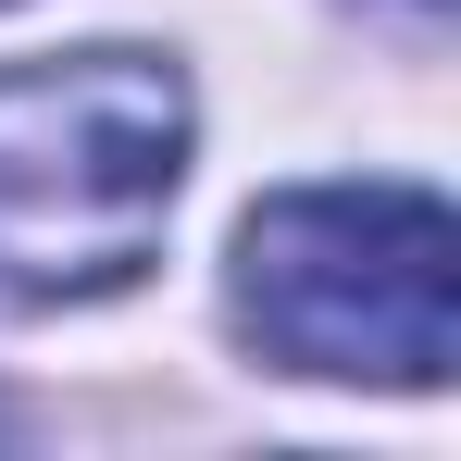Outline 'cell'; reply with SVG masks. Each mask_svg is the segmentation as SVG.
Listing matches in <instances>:
<instances>
[{"label": "cell", "mask_w": 461, "mask_h": 461, "mask_svg": "<svg viewBox=\"0 0 461 461\" xmlns=\"http://www.w3.org/2000/svg\"><path fill=\"white\" fill-rule=\"evenodd\" d=\"M187 76L162 50H50L0 76V312L113 300L187 187Z\"/></svg>", "instance_id": "6da1fadb"}, {"label": "cell", "mask_w": 461, "mask_h": 461, "mask_svg": "<svg viewBox=\"0 0 461 461\" xmlns=\"http://www.w3.org/2000/svg\"><path fill=\"white\" fill-rule=\"evenodd\" d=\"M237 324L337 386H437L461 349V225L437 187H275L237 225Z\"/></svg>", "instance_id": "7a4b0ae2"}]
</instances>
